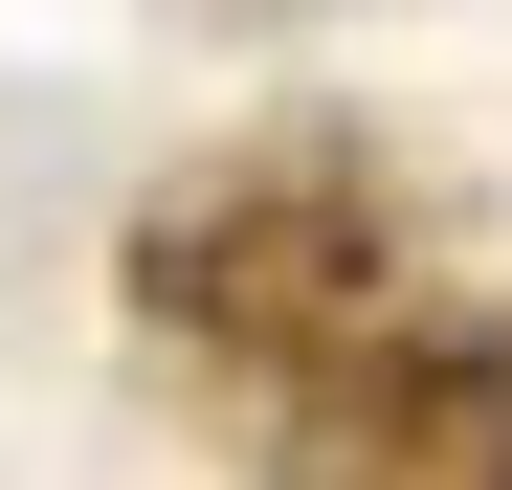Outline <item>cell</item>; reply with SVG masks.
I'll list each match as a JSON object with an SVG mask.
<instances>
[{
	"label": "cell",
	"mask_w": 512,
	"mask_h": 490,
	"mask_svg": "<svg viewBox=\"0 0 512 490\" xmlns=\"http://www.w3.org/2000/svg\"><path fill=\"white\" fill-rule=\"evenodd\" d=\"M134 335L223 446L334 490H512V312L379 201V156L245 134L134 223Z\"/></svg>",
	"instance_id": "1"
}]
</instances>
